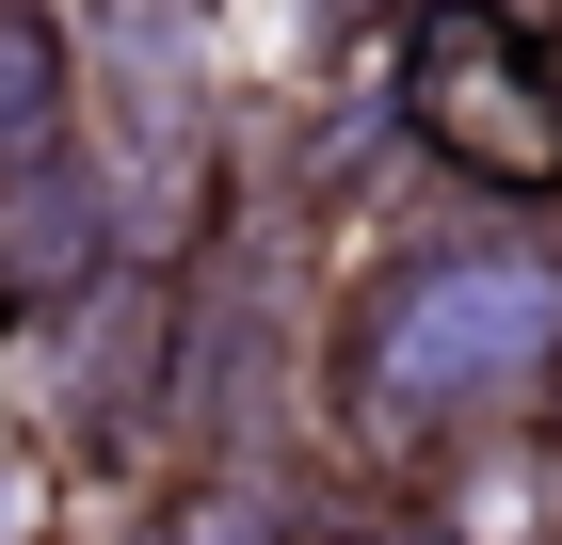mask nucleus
I'll return each mask as SVG.
<instances>
[{
    "mask_svg": "<svg viewBox=\"0 0 562 545\" xmlns=\"http://www.w3.org/2000/svg\"><path fill=\"white\" fill-rule=\"evenodd\" d=\"M562 418V225L418 193L322 289V450L434 481Z\"/></svg>",
    "mask_w": 562,
    "mask_h": 545,
    "instance_id": "nucleus-1",
    "label": "nucleus"
},
{
    "mask_svg": "<svg viewBox=\"0 0 562 545\" xmlns=\"http://www.w3.org/2000/svg\"><path fill=\"white\" fill-rule=\"evenodd\" d=\"M386 113L418 145V193L562 225V33L515 0H402L386 16Z\"/></svg>",
    "mask_w": 562,
    "mask_h": 545,
    "instance_id": "nucleus-2",
    "label": "nucleus"
},
{
    "mask_svg": "<svg viewBox=\"0 0 562 545\" xmlns=\"http://www.w3.org/2000/svg\"><path fill=\"white\" fill-rule=\"evenodd\" d=\"M161 385H177V257H130L113 289H81L65 321L0 337V401L16 433H48L65 465H161Z\"/></svg>",
    "mask_w": 562,
    "mask_h": 545,
    "instance_id": "nucleus-3",
    "label": "nucleus"
},
{
    "mask_svg": "<svg viewBox=\"0 0 562 545\" xmlns=\"http://www.w3.org/2000/svg\"><path fill=\"white\" fill-rule=\"evenodd\" d=\"M130 257H145V225H130V177L97 161V145H48V161L0 177V337L65 321V305L113 289Z\"/></svg>",
    "mask_w": 562,
    "mask_h": 545,
    "instance_id": "nucleus-4",
    "label": "nucleus"
},
{
    "mask_svg": "<svg viewBox=\"0 0 562 545\" xmlns=\"http://www.w3.org/2000/svg\"><path fill=\"white\" fill-rule=\"evenodd\" d=\"M338 513L305 498V465H161L97 545H322Z\"/></svg>",
    "mask_w": 562,
    "mask_h": 545,
    "instance_id": "nucleus-5",
    "label": "nucleus"
},
{
    "mask_svg": "<svg viewBox=\"0 0 562 545\" xmlns=\"http://www.w3.org/2000/svg\"><path fill=\"white\" fill-rule=\"evenodd\" d=\"M48 145H81V16L0 0V177L48 161Z\"/></svg>",
    "mask_w": 562,
    "mask_h": 545,
    "instance_id": "nucleus-6",
    "label": "nucleus"
},
{
    "mask_svg": "<svg viewBox=\"0 0 562 545\" xmlns=\"http://www.w3.org/2000/svg\"><path fill=\"white\" fill-rule=\"evenodd\" d=\"M322 545H418V530H322Z\"/></svg>",
    "mask_w": 562,
    "mask_h": 545,
    "instance_id": "nucleus-7",
    "label": "nucleus"
},
{
    "mask_svg": "<svg viewBox=\"0 0 562 545\" xmlns=\"http://www.w3.org/2000/svg\"><path fill=\"white\" fill-rule=\"evenodd\" d=\"M0 530H16V498H0Z\"/></svg>",
    "mask_w": 562,
    "mask_h": 545,
    "instance_id": "nucleus-8",
    "label": "nucleus"
}]
</instances>
